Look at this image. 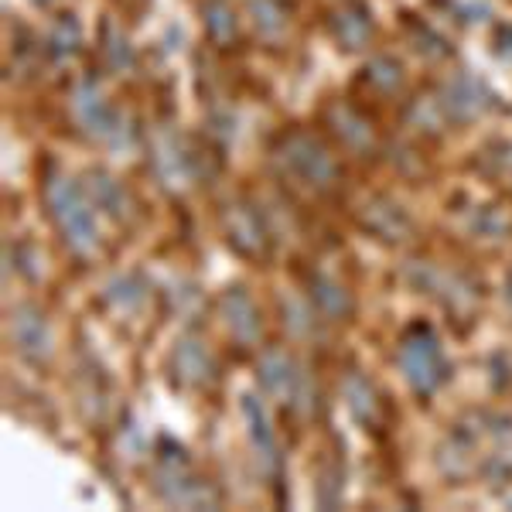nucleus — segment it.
Wrapping results in <instances>:
<instances>
[{
	"mask_svg": "<svg viewBox=\"0 0 512 512\" xmlns=\"http://www.w3.org/2000/svg\"><path fill=\"white\" fill-rule=\"evenodd\" d=\"M48 209H52L55 226L62 229L65 243L76 253H93L96 250V219L89 209L86 195L79 192V185L72 178H52L45 188Z\"/></svg>",
	"mask_w": 512,
	"mask_h": 512,
	"instance_id": "1",
	"label": "nucleus"
},
{
	"mask_svg": "<svg viewBox=\"0 0 512 512\" xmlns=\"http://www.w3.org/2000/svg\"><path fill=\"white\" fill-rule=\"evenodd\" d=\"M396 359H400L403 376L417 393H434L448 379V362H444L441 342L427 325H414L403 335Z\"/></svg>",
	"mask_w": 512,
	"mask_h": 512,
	"instance_id": "2",
	"label": "nucleus"
},
{
	"mask_svg": "<svg viewBox=\"0 0 512 512\" xmlns=\"http://www.w3.org/2000/svg\"><path fill=\"white\" fill-rule=\"evenodd\" d=\"M277 158L284 161V168L291 171L294 178H301L304 185H311V188H328V185H332V178H335L332 154H328L325 147H321L318 140L308 137V134L284 137Z\"/></svg>",
	"mask_w": 512,
	"mask_h": 512,
	"instance_id": "3",
	"label": "nucleus"
},
{
	"mask_svg": "<svg viewBox=\"0 0 512 512\" xmlns=\"http://www.w3.org/2000/svg\"><path fill=\"white\" fill-rule=\"evenodd\" d=\"M76 117L82 120V127L89 134H96L99 140H117L120 127H117V113L106 106V99L99 96V89L93 82H82L76 89Z\"/></svg>",
	"mask_w": 512,
	"mask_h": 512,
	"instance_id": "4",
	"label": "nucleus"
},
{
	"mask_svg": "<svg viewBox=\"0 0 512 512\" xmlns=\"http://www.w3.org/2000/svg\"><path fill=\"white\" fill-rule=\"evenodd\" d=\"M441 106L454 120H475L478 113H485V106H489V89L472 76H454L448 86H444Z\"/></svg>",
	"mask_w": 512,
	"mask_h": 512,
	"instance_id": "5",
	"label": "nucleus"
},
{
	"mask_svg": "<svg viewBox=\"0 0 512 512\" xmlns=\"http://www.w3.org/2000/svg\"><path fill=\"white\" fill-rule=\"evenodd\" d=\"M260 383L270 396H280V400L291 403L297 396V383H301V373L294 369V362L287 359L284 352H263L260 359Z\"/></svg>",
	"mask_w": 512,
	"mask_h": 512,
	"instance_id": "6",
	"label": "nucleus"
},
{
	"mask_svg": "<svg viewBox=\"0 0 512 512\" xmlns=\"http://www.w3.org/2000/svg\"><path fill=\"white\" fill-rule=\"evenodd\" d=\"M222 318H226L229 332H233L243 345L256 342V335H260V315H256L253 301L239 291V287L222 294Z\"/></svg>",
	"mask_w": 512,
	"mask_h": 512,
	"instance_id": "7",
	"label": "nucleus"
},
{
	"mask_svg": "<svg viewBox=\"0 0 512 512\" xmlns=\"http://www.w3.org/2000/svg\"><path fill=\"white\" fill-rule=\"evenodd\" d=\"M11 335H14V342H18V349L28 352V355H35V359L48 355V345H52L45 321H41V315H38L35 308H21L18 315H14Z\"/></svg>",
	"mask_w": 512,
	"mask_h": 512,
	"instance_id": "8",
	"label": "nucleus"
},
{
	"mask_svg": "<svg viewBox=\"0 0 512 512\" xmlns=\"http://www.w3.org/2000/svg\"><path fill=\"white\" fill-rule=\"evenodd\" d=\"M243 414H246V424H250L253 448L260 451L256 458H263L267 461V468H274L277 465V444H274V434H270L267 414H263V407H260L256 396H243Z\"/></svg>",
	"mask_w": 512,
	"mask_h": 512,
	"instance_id": "9",
	"label": "nucleus"
},
{
	"mask_svg": "<svg viewBox=\"0 0 512 512\" xmlns=\"http://www.w3.org/2000/svg\"><path fill=\"white\" fill-rule=\"evenodd\" d=\"M226 226H229V243H233L239 253L263 250V229H260V222L253 219V212H246L236 205V209L226 216Z\"/></svg>",
	"mask_w": 512,
	"mask_h": 512,
	"instance_id": "10",
	"label": "nucleus"
},
{
	"mask_svg": "<svg viewBox=\"0 0 512 512\" xmlns=\"http://www.w3.org/2000/svg\"><path fill=\"white\" fill-rule=\"evenodd\" d=\"M175 369H178L181 379H188V383H205V379H212V373H216V366H212V355L205 352L198 342H181L178 345Z\"/></svg>",
	"mask_w": 512,
	"mask_h": 512,
	"instance_id": "11",
	"label": "nucleus"
},
{
	"mask_svg": "<svg viewBox=\"0 0 512 512\" xmlns=\"http://www.w3.org/2000/svg\"><path fill=\"white\" fill-rule=\"evenodd\" d=\"M369 31H373V24H369V14L362 11L359 4H349L335 14V38L342 41L345 48H362Z\"/></svg>",
	"mask_w": 512,
	"mask_h": 512,
	"instance_id": "12",
	"label": "nucleus"
},
{
	"mask_svg": "<svg viewBox=\"0 0 512 512\" xmlns=\"http://www.w3.org/2000/svg\"><path fill=\"white\" fill-rule=\"evenodd\" d=\"M76 48H79V24H76V18H59V21H55V28H52V35H48V52H52L59 62H65V59H72V55H76Z\"/></svg>",
	"mask_w": 512,
	"mask_h": 512,
	"instance_id": "13",
	"label": "nucleus"
},
{
	"mask_svg": "<svg viewBox=\"0 0 512 512\" xmlns=\"http://www.w3.org/2000/svg\"><path fill=\"white\" fill-rule=\"evenodd\" d=\"M202 14H205V28H209V35L216 41H229L236 35L233 7H229L226 0H209V4L202 7Z\"/></svg>",
	"mask_w": 512,
	"mask_h": 512,
	"instance_id": "14",
	"label": "nucleus"
},
{
	"mask_svg": "<svg viewBox=\"0 0 512 512\" xmlns=\"http://www.w3.org/2000/svg\"><path fill=\"white\" fill-rule=\"evenodd\" d=\"M93 198L103 205L106 212H110V216H117V219L127 216V195H123V188L113 178L93 175Z\"/></svg>",
	"mask_w": 512,
	"mask_h": 512,
	"instance_id": "15",
	"label": "nucleus"
},
{
	"mask_svg": "<svg viewBox=\"0 0 512 512\" xmlns=\"http://www.w3.org/2000/svg\"><path fill=\"white\" fill-rule=\"evenodd\" d=\"M345 393H349V403H352L355 417L366 420V424H373V420H376V410H379V403H376V393L369 390V383H362L359 376H352L349 383H345Z\"/></svg>",
	"mask_w": 512,
	"mask_h": 512,
	"instance_id": "16",
	"label": "nucleus"
},
{
	"mask_svg": "<svg viewBox=\"0 0 512 512\" xmlns=\"http://www.w3.org/2000/svg\"><path fill=\"white\" fill-rule=\"evenodd\" d=\"M315 301H318V308L332 318L349 311V297H345L342 287L332 284V280H315Z\"/></svg>",
	"mask_w": 512,
	"mask_h": 512,
	"instance_id": "17",
	"label": "nucleus"
},
{
	"mask_svg": "<svg viewBox=\"0 0 512 512\" xmlns=\"http://www.w3.org/2000/svg\"><path fill=\"white\" fill-rule=\"evenodd\" d=\"M335 117H338V134H342L345 140H349L352 147H366V144H373V134H369L366 120H359L352 110H335Z\"/></svg>",
	"mask_w": 512,
	"mask_h": 512,
	"instance_id": "18",
	"label": "nucleus"
},
{
	"mask_svg": "<svg viewBox=\"0 0 512 512\" xmlns=\"http://www.w3.org/2000/svg\"><path fill=\"white\" fill-rule=\"evenodd\" d=\"M250 11H253V24L267 35H277L284 28V11L274 4V0H250Z\"/></svg>",
	"mask_w": 512,
	"mask_h": 512,
	"instance_id": "19",
	"label": "nucleus"
},
{
	"mask_svg": "<svg viewBox=\"0 0 512 512\" xmlns=\"http://www.w3.org/2000/svg\"><path fill=\"white\" fill-rule=\"evenodd\" d=\"M366 72H369V79H373L379 89H396V86H400V65H396L393 59H376Z\"/></svg>",
	"mask_w": 512,
	"mask_h": 512,
	"instance_id": "20",
	"label": "nucleus"
},
{
	"mask_svg": "<svg viewBox=\"0 0 512 512\" xmlns=\"http://www.w3.org/2000/svg\"><path fill=\"white\" fill-rule=\"evenodd\" d=\"M106 55H110V62L123 69V65H130V48L123 38H110V45H106Z\"/></svg>",
	"mask_w": 512,
	"mask_h": 512,
	"instance_id": "21",
	"label": "nucleus"
},
{
	"mask_svg": "<svg viewBox=\"0 0 512 512\" xmlns=\"http://www.w3.org/2000/svg\"><path fill=\"white\" fill-rule=\"evenodd\" d=\"M35 4H48V0H35Z\"/></svg>",
	"mask_w": 512,
	"mask_h": 512,
	"instance_id": "22",
	"label": "nucleus"
}]
</instances>
